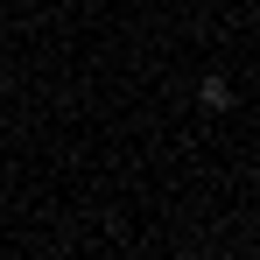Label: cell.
<instances>
[{"instance_id": "1", "label": "cell", "mask_w": 260, "mask_h": 260, "mask_svg": "<svg viewBox=\"0 0 260 260\" xmlns=\"http://www.w3.org/2000/svg\"><path fill=\"white\" fill-rule=\"evenodd\" d=\"M197 106H204V113H232L239 99H232V85H225V78H204V85H197Z\"/></svg>"}]
</instances>
